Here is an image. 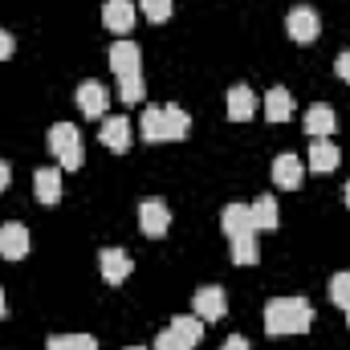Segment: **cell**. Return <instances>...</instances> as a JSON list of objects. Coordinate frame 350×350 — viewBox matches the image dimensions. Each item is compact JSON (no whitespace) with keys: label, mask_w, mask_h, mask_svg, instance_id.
Returning <instances> with one entry per match:
<instances>
[{"label":"cell","mask_w":350,"mask_h":350,"mask_svg":"<svg viewBox=\"0 0 350 350\" xmlns=\"http://www.w3.org/2000/svg\"><path fill=\"white\" fill-rule=\"evenodd\" d=\"M310 326H314V306L306 297H273L265 306V334L269 338L306 334Z\"/></svg>","instance_id":"1"},{"label":"cell","mask_w":350,"mask_h":350,"mask_svg":"<svg viewBox=\"0 0 350 350\" xmlns=\"http://www.w3.org/2000/svg\"><path fill=\"white\" fill-rule=\"evenodd\" d=\"M110 70L118 74V98L122 102H139L143 98V53L135 41H118L110 45Z\"/></svg>","instance_id":"2"},{"label":"cell","mask_w":350,"mask_h":350,"mask_svg":"<svg viewBox=\"0 0 350 350\" xmlns=\"http://www.w3.org/2000/svg\"><path fill=\"white\" fill-rule=\"evenodd\" d=\"M191 131V114L179 106H147L143 110V139L147 143H179Z\"/></svg>","instance_id":"3"},{"label":"cell","mask_w":350,"mask_h":350,"mask_svg":"<svg viewBox=\"0 0 350 350\" xmlns=\"http://www.w3.org/2000/svg\"><path fill=\"white\" fill-rule=\"evenodd\" d=\"M49 151L57 155V163H62L66 172H78V167L86 163V147H82V135H78L74 122H53V131H49Z\"/></svg>","instance_id":"4"},{"label":"cell","mask_w":350,"mask_h":350,"mask_svg":"<svg viewBox=\"0 0 350 350\" xmlns=\"http://www.w3.org/2000/svg\"><path fill=\"white\" fill-rule=\"evenodd\" d=\"M285 33H289L297 45H314L318 33H322V16H318L310 4H297V8H289V16H285Z\"/></svg>","instance_id":"5"},{"label":"cell","mask_w":350,"mask_h":350,"mask_svg":"<svg viewBox=\"0 0 350 350\" xmlns=\"http://www.w3.org/2000/svg\"><path fill=\"white\" fill-rule=\"evenodd\" d=\"M191 314H196L200 322H220V318L228 314V293H224L220 285H204V289H196V297H191Z\"/></svg>","instance_id":"6"},{"label":"cell","mask_w":350,"mask_h":350,"mask_svg":"<svg viewBox=\"0 0 350 350\" xmlns=\"http://www.w3.org/2000/svg\"><path fill=\"white\" fill-rule=\"evenodd\" d=\"M139 228H143V237H163L172 228V208L163 200H143L139 204Z\"/></svg>","instance_id":"7"},{"label":"cell","mask_w":350,"mask_h":350,"mask_svg":"<svg viewBox=\"0 0 350 350\" xmlns=\"http://www.w3.org/2000/svg\"><path fill=\"white\" fill-rule=\"evenodd\" d=\"M0 257H4V261H21V257H29V228H25L21 220L0 224Z\"/></svg>","instance_id":"8"},{"label":"cell","mask_w":350,"mask_h":350,"mask_svg":"<svg viewBox=\"0 0 350 350\" xmlns=\"http://www.w3.org/2000/svg\"><path fill=\"white\" fill-rule=\"evenodd\" d=\"M135 21H139L135 0H106V4H102V25H106V29H114V33H131Z\"/></svg>","instance_id":"9"},{"label":"cell","mask_w":350,"mask_h":350,"mask_svg":"<svg viewBox=\"0 0 350 350\" xmlns=\"http://www.w3.org/2000/svg\"><path fill=\"white\" fill-rule=\"evenodd\" d=\"M98 265H102V281H106V285H122V281L131 277V269H135L131 253H122V249H102Z\"/></svg>","instance_id":"10"},{"label":"cell","mask_w":350,"mask_h":350,"mask_svg":"<svg viewBox=\"0 0 350 350\" xmlns=\"http://www.w3.org/2000/svg\"><path fill=\"white\" fill-rule=\"evenodd\" d=\"M74 102H78V110L86 114V118H106V106H110V98H106V90L98 86V82H82L78 94H74Z\"/></svg>","instance_id":"11"},{"label":"cell","mask_w":350,"mask_h":350,"mask_svg":"<svg viewBox=\"0 0 350 350\" xmlns=\"http://www.w3.org/2000/svg\"><path fill=\"white\" fill-rule=\"evenodd\" d=\"M334 126H338V114H334V106H326V102H314V106L306 110V135H314V139H330V135H334Z\"/></svg>","instance_id":"12"},{"label":"cell","mask_w":350,"mask_h":350,"mask_svg":"<svg viewBox=\"0 0 350 350\" xmlns=\"http://www.w3.org/2000/svg\"><path fill=\"white\" fill-rule=\"evenodd\" d=\"M102 147H106V151H114V155L131 151V122H126L122 114L102 118Z\"/></svg>","instance_id":"13"},{"label":"cell","mask_w":350,"mask_h":350,"mask_svg":"<svg viewBox=\"0 0 350 350\" xmlns=\"http://www.w3.org/2000/svg\"><path fill=\"white\" fill-rule=\"evenodd\" d=\"M33 196L49 208L62 200V167H37L33 172Z\"/></svg>","instance_id":"14"},{"label":"cell","mask_w":350,"mask_h":350,"mask_svg":"<svg viewBox=\"0 0 350 350\" xmlns=\"http://www.w3.org/2000/svg\"><path fill=\"white\" fill-rule=\"evenodd\" d=\"M220 228H224V237L257 232V228H253V208H249V204H224V212H220Z\"/></svg>","instance_id":"15"},{"label":"cell","mask_w":350,"mask_h":350,"mask_svg":"<svg viewBox=\"0 0 350 350\" xmlns=\"http://www.w3.org/2000/svg\"><path fill=\"white\" fill-rule=\"evenodd\" d=\"M338 159H342V151H338V143H330V139H318V143H310V172L326 175L338 167Z\"/></svg>","instance_id":"16"},{"label":"cell","mask_w":350,"mask_h":350,"mask_svg":"<svg viewBox=\"0 0 350 350\" xmlns=\"http://www.w3.org/2000/svg\"><path fill=\"white\" fill-rule=\"evenodd\" d=\"M301 175H306V167H301L297 155H277V159H273V183H277V187L293 191V187H301Z\"/></svg>","instance_id":"17"},{"label":"cell","mask_w":350,"mask_h":350,"mask_svg":"<svg viewBox=\"0 0 350 350\" xmlns=\"http://www.w3.org/2000/svg\"><path fill=\"white\" fill-rule=\"evenodd\" d=\"M265 118L269 122H289L293 118V94L285 86H273L265 94Z\"/></svg>","instance_id":"18"},{"label":"cell","mask_w":350,"mask_h":350,"mask_svg":"<svg viewBox=\"0 0 350 350\" xmlns=\"http://www.w3.org/2000/svg\"><path fill=\"white\" fill-rule=\"evenodd\" d=\"M253 114H257V94L249 86L228 90V118H232V122H249Z\"/></svg>","instance_id":"19"},{"label":"cell","mask_w":350,"mask_h":350,"mask_svg":"<svg viewBox=\"0 0 350 350\" xmlns=\"http://www.w3.org/2000/svg\"><path fill=\"white\" fill-rule=\"evenodd\" d=\"M228 257L237 265H257L261 261V245H257V232H241V237H228Z\"/></svg>","instance_id":"20"},{"label":"cell","mask_w":350,"mask_h":350,"mask_svg":"<svg viewBox=\"0 0 350 350\" xmlns=\"http://www.w3.org/2000/svg\"><path fill=\"white\" fill-rule=\"evenodd\" d=\"M249 208H253V228L257 232H273L281 224V212H277V200L273 196H257Z\"/></svg>","instance_id":"21"},{"label":"cell","mask_w":350,"mask_h":350,"mask_svg":"<svg viewBox=\"0 0 350 350\" xmlns=\"http://www.w3.org/2000/svg\"><path fill=\"white\" fill-rule=\"evenodd\" d=\"M172 330L183 338V342H191V347L204 338V322H200L196 314H175V318H172Z\"/></svg>","instance_id":"22"},{"label":"cell","mask_w":350,"mask_h":350,"mask_svg":"<svg viewBox=\"0 0 350 350\" xmlns=\"http://www.w3.org/2000/svg\"><path fill=\"white\" fill-rule=\"evenodd\" d=\"M49 350H98V338H90V334H53Z\"/></svg>","instance_id":"23"},{"label":"cell","mask_w":350,"mask_h":350,"mask_svg":"<svg viewBox=\"0 0 350 350\" xmlns=\"http://www.w3.org/2000/svg\"><path fill=\"white\" fill-rule=\"evenodd\" d=\"M330 301L342 306V310L350 306V273H334L330 277Z\"/></svg>","instance_id":"24"},{"label":"cell","mask_w":350,"mask_h":350,"mask_svg":"<svg viewBox=\"0 0 350 350\" xmlns=\"http://www.w3.org/2000/svg\"><path fill=\"white\" fill-rule=\"evenodd\" d=\"M139 8H143V16L155 21V25H163V21L172 16V0H139Z\"/></svg>","instance_id":"25"},{"label":"cell","mask_w":350,"mask_h":350,"mask_svg":"<svg viewBox=\"0 0 350 350\" xmlns=\"http://www.w3.org/2000/svg\"><path fill=\"white\" fill-rule=\"evenodd\" d=\"M155 350H191V342H183V338L175 334L172 326H167V330H163V334L155 338Z\"/></svg>","instance_id":"26"},{"label":"cell","mask_w":350,"mask_h":350,"mask_svg":"<svg viewBox=\"0 0 350 350\" xmlns=\"http://www.w3.org/2000/svg\"><path fill=\"white\" fill-rule=\"evenodd\" d=\"M12 49H16L12 33H8V29H0V62H8V57H12Z\"/></svg>","instance_id":"27"},{"label":"cell","mask_w":350,"mask_h":350,"mask_svg":"<svg viewBox=\"0 0 350 350\" xmlns=\"http://www.w3.org/2000/svg\"><path fill=\"white\" fill-rule=\"evenodd\" d=\"M334 74H338L342 82H350V53H338V62H334Z\"/></svg>","instance_id":"28"},{"label":"cell","mask_w":350,"mask_h":350,"mask_svg":"<svg viewBox=\"0 0 350 350\" xmlns=\"http://www.w3.org/2000/svg\"><path fill=\"white\" fill-rule=\"evenodd\" d=\"M220 350H253V347H249V338L232 334V338H224V347H220Z\"/></svg>","instance_id":"29"},{"label":"cell","mask_w":350,"mask_h":350,"mask_svg":"<svg viewBox=\"0 0 350 350\" xmlns=\"http://www.w3.org/2000/svg\"><path fill=\"white\" fill-rule=\"evenodd\" d=\"M8 179H12V175H8V163H4V159H0V191H4V187H8Z\"/></svg>","instance_id":"30"},{"label":"cell","mask_w":350,"mask_h":350,"mask_svg":"<svg viewBox=\"0 0 350 350\" xmlns=\"http://www.w3.org/2000/svg\"><path fill=\"white\" fill-rule=\"evenodd\" d=\"M4 310H8V306H4V289H0V318H4Z\"/></svg>","instance_id":"31"},{"label":"cell","mask_w":350,"mask_h":350,"mask_svg":"<svg viewBox=\"0 0 350 350\" xmlns=\"http://www.w3.org/2000/svg\"><path fill=\"white\" fill-rule=\"evenodd\" d=\"M347 208H350V183H347Z\"/></svg>","instance_id":"32"},{"label":"cell","mask_w":350,"mask_h":350,"mask_svg":"<svg viewBox=\"0 0 350 350\" xmlns=\"http://www.w3.org/2000/svg\"><path fill=\"white\" fill-rule=\"evenodd\" d=\"M347 326H350V306H347Z\"/></svg>","instance_id":"33"},{"label":"cell","mask_w":350,"mask_h":350,"mask_svg":"<svg viewBox=\"0 0 350 350\" xmlns=\"http://www.w3.org/2000/svg\"><path fill=\"white\" fill-rule=\"evenodd\" d=\"M126 350H143V347H126Z\"/></svg>","instance_id":"34"}]
</instances>
